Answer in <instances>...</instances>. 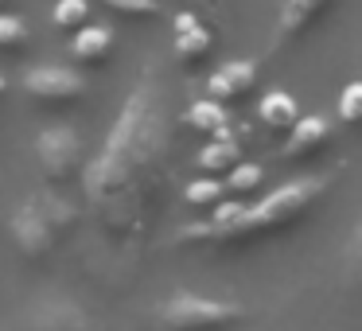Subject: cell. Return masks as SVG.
I'll return each instance as SVG.
<instances>
[{
    "label": "cell",
    "mask_w": 362,
    "mask_h": 331,
    "mask_svg": "<svg viewBox=\"0 0 362 331\" xmlns=\"http://www.w3.org/2000/svg\"><path fill=\"white\" fill-rule=\"evenodd\" d=\"M195 164H199L203 175H226L234 164H242V149H238L234 137L218 133V137H211V144H203V152H199Z\"/></svg>",
    "instance_id": "4fadbf2b"
},
{
    "label": "cell",
    "mask_w": 362,
    "mask_h": 331,
    "mask_svg": "<svg viewBox=\"0 0 362 331\" xmlns=\"http://www.w3.org/2000/svg\"><path fill=\"white\" fill-rule=\"evenodd\" d=\"M20 82H24V94L43 110H71V105H82L90 94L86 79L74 66H32Z\"/></svg>",
    "instance_id": "8992f818"
},
{
    "label": "cell",
    "mask_w": 362,
    "mask_h": 331,
    "mask_svg": "<svg viewBox=\"0 0 362 331\" xmlns=\"http://www.w3.org/2000/svg\"><path fill=\"white\" fill-rule=\"evenodd\" d=\"M327 195V183L320 175H304L284 187L269 191L261 203H218L214 219L203 226H187L183 242H214V245H238V242H257L269 234H284V230L300 226L308 214L320 207Z\"/></svg>",
    "instance_id": "7a4b0ae2"
},
{
    "label": "cell",
    "mask_w": 362,
    "mask_h": 331,
    "mask_svg": "<svg viewBox=\"0 0 362 331\" xmlns=\"http://www.w3.org/2000/svg\"><path fill=\"white\" fill-rule=\"evenodd\" d=\"M35 160H40L43 180L55 183V187H66V183H82V175H86L94 156H90L78 129L51 125L35 137Z\"/></svg>",
    "instance_id": "5b68a950"
},
{
    "label": "cell",
    "mask_w": 362,
    "mask_h": 331,
    "mask_svg": "<svg viewBox=\"0 0 362 331\" xmlns=\"http://www.w3.org/2000/svg\"><path fill=\"white\" fill-rule=\"evenodd\" d=\"M4 94H8V79L0 74V102H4Z\"/></svg>",
    "instance_id": "603a6c76"
},
{
    "label": "cell",
    "mask_w": 362,
    "mask_h": 331,
    "mask_svg": "<svg viewBox=\"0 0 362 331\" xmlns=\"http://www.w3.org/2000/svg\"><path fill=\"white\" fill-rule=\"evenodd\" d=\"M257 117H261V125H265L269 133H288V129L300 121V105H296V98H292V94L273 90V94L261 98Z\"/></svg>",
    "instance_id": "7c38bea8"
},
{
    "label": "cell",
    "mask_w": 362,
    "mask_h": 331,
    "mask_svg": "<svg viewBox=\"0 0 362 331\" xmlns=\"http://www.w3.org/2000/svg\"><path fill=\"white\" fill-rule=\"evenodd\" d=\"M343 281L351 284V289H362V219L343 245Z\"/></svg>",
    "instance_id": "ffe728a7"
},
{
    "label": "cell",
    "mask_w": 362,
    "mask_h": 331,
    "mask_svg": "<svg viewBox=\"0 0 362 331\" xmlns=\"http://www.w3.org/2000/svg\"><path fill=\"white\" fill-rule=\"evenodd\" d=\"M4 4H12V0H0V8H4Z\"/></svg>",
    "instance_id": "cb8c5ba5"
},
{
    "label": "cell",
    "mask_w": 362,
    "mask_h": 331,
    "mask_svg": "<svg viewBox=\"0 0 362 331\" xmlns=\"http://www.w3.org/2000/svg\"><path fill=\"white\" fill-rule=\"evenodd\" d=\"M261 180H265V172H261L257 164H234L226 172V183H222V187H226V195H253V191L261 187Z\"/></svg>",
    "instance_id": "d6986e66"
},
{
    "label": "cell",
    "mask_w": 362,
    "mask_h": 331,
    "mask_svg": "<svg viewBox=\"0 0 362 331\" xmlns=\"http://www.w3.org/2000/svg\"><path fill=\"white\" fill-rule=\"evenodd\" d=\"M94 20V4L90 0H59L55 8H51V24L63 28V32H78Z\"/></svg>",
    "instance_id": "e0dca14e"
},
{
    "label": "cell",
    "mask_w": 362,
    "mask_h": 331,
    "mask_svg": "<svg viewBox=\"0 0 362 331\" xmlns=\"http://www.w3.org/2000/svg\"><path fill=\"white\" fill-rule=\"evenodd\" d=\"M183 121H187V129H195V133H203V137H218V133H226L230 113H226L222 102L203 98V102H195L187 113H183Z\"/></svg>",
    "instance_id": "9a60e30c"
},
{
    "label": "cell",
    "mask_w": 362,
    "mask_h": 331,
    "mask_svg": "<svg viewBox=\"0 0 362 331\" xmlns=\"http://www.w3.org/2000/svg\"><path fill=\"white\" fill-rule=\"evenodd\" d=\"M78 222V207H71L63 195H32L16 207V214L8 219L12 245L24 253L28 261H43L55 253V245L63 242V234Z\"/></svg>",
    "instance_id": "3957f363"
},
{
    "label": "cell",
    "mask_w": 362,
    "mask_h": 331,
    "mask_svg": "<svg viewBox=\"0 0 362 331\" xmlns=\"http://www.w3.org/2000/svg\"><path fill=\"white\" fill-rule=\"evenodd\" d=\"M339 121L343 125H362V82H351L339 94Z\"/></svg>",
    "instance_id": "44dd1931"
},
{
    "label": "cell",
    "mask_w": 362,
    "mask_h": 331,
    "mask_svg": "<svg viewBox=\"0 0 362 331\" xmlns=\"http://www.w3.org/2000/svg\"><path fill=\"white\" fill-rule=\"evenodd\" d=\"M160 323L168 331H234L245 323V308L199 292H172L160 308Z\"/></svg>",
    "instance_id": "277c9868"
},
{
    "label": "cell",
    "mask_w": 362,
    "mask_h": 331,
    "mask_svg": "<svg viewBox=\"0 0 362 331\" xmlns=\"http://www.w3.org/2000/svg\"><path fill=\"white\" fill-rule=\"evenodd\" d=\"M168 172V125H164V105L152 82H141L125 98L102 152L90 160L86 175V195L90 203L102 207V219L113 214L121 203H133L136 211L152 203L164 187Z\"/></svg>",
    "instance_id": "6da1fadb"
},
{
    "label": "cell",
    "mask_w": 362,
    "mask_h": 331,
    "mask_svg": "<svg viewBox=\"0 0 362 331\" xmlns=\"http://www.w3.org/2000/svg\"><path fill=\"white\" fill-rule=\"evenodd\" d=\"M214 51V35L195 12H180L172 20V55L183 71H199Z\"/></svg>",
    "instance_id": "52a82bcc"
},
{
    "label": "cell",
    "mask_w": 362,
    "mask_h": 331,
    "mask_svg": "<svg viewBox=\"0 0 362 331\" xmlns=\"http://www.w3.org/2000/svg\"><path fill=\"white\" fill-rule=\"evenodd\" d=\"M206 90H211V98H214V102H222V105L242 102V98H250L253 90H257V66L245 63V59H234V63L218 66V71L211 74Z\"/></svg>",
    "instance_id": "9c48e42d"
},
{
    "label": "cell",
    "mask_w": 362,
    "mask_h": 331,
    "mask_svg": "<svg viewBox=\"0 0 362 331\" xmlns=\"http://www.w3.org/2000/svg\"><path fill=\"white\" fill-rule=\"evenodd\" d=\"M327 8H331V0H284V4H281V20H276L281 40H300V35H308L323 20V12H327Z\"/></svg>",
    "instance_id": "8fae6325"
},
{
    "label": "cell",
    "mask_w": 362,
    "mask_h": 331,
    "mask_svg": "<svg viewBox=\"0 0 362 331\" xmlns=\"http://www.w3.org/2000/svg\"><path fill=\"white\" fill-rule=\"evenodd\" d=\"M28 43H32V32L24 20L12 12H0V55H24Z\"/></svg>",
    "instance_id": "ac0fdd59"
},
{
    "label": "cell",
    "mask_w": 362,
    "mask_h": 331,
    "mask_svg": "<svg viewBox=\"0 0 362 331\" xmlns=\"http://www.w3.org/2000/svg\"><path fill=\"white\" fill-rule=\"evenodd\" d=\"M113 47H117V40H113L110 28L86 24V28H78V32H71L66 55H71L74 66H105L113 59Z\"/></svg>",
    "instance_id": "30bf717a"
},
{
    "label": "cell",
    "mask_w": 362,
    "mask_h": 331,
    "mask_svg": "<svg viewBox=\"0 0 362 331\" xmlns=\"http://www.w3.org/2000/svg\"><path fill=\"white\" fill-rule=\"evenodd\" d=\"M102 12H110L113 20H129V24H156L164 16L160 0H90Z\"/></svg>",
    "instance_id": "5bb4252c"
},
{
    "label": "cell",
    "mask_w": 362,
    "mask_h": 331,
    "mask_svg": "<svg viewBox=\"0 0 362 331\" xmlns=\"http://www.w3.org/2000/svg\"><path fill=\"white\" fill-rule=\"evenodd\" d=\"M327 141H331V121L323 117V113H308V117H300L296 125L284 133L281 160H292V164L312 160V156H320V152L327 149Z\"/></svg>",
    "instance_id": "ba28073f"
},
{
    "label": "cell",
    "mask_w": 362,
    "mask_h": 331,
    "mask_svg": "<svg viewBox=\"0 0 362 331\" xmlns=\"http://www.w3.org/2000/svg\"><path fill=\"white\" fill-rule=\"evenodd\" d=\"M183 4H195V8H214L218 0H183Z\"/></svg>",
    "instance_id": "7402d4cb"
},
{
    "label": "cell",
    "mask_w": 362,
    "mask_h": 331,
    "mask_svg": "<svg viewBox=\"0 0 362 331\" xmlns=\"http://www.w3.org/2000/svg\"><path fill=\"white\" fill-rule=\"evenodd\" d=\"M183 199H187V207H195V211H214L218 203H226V187H222L214 175H203V180H191L187 187H183Z\"/></svg>",
    "instance_id": "2e32d148"
}]
</instances>
